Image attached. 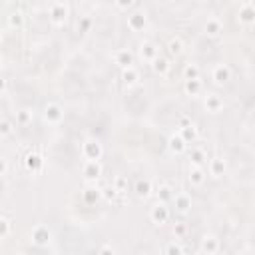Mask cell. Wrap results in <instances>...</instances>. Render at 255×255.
Instances as JSON below:
<instances>
[{"mask_svg":"<svg viewBox=\"0 0 255 255\" xmlns=\"http://www.w3.org/2000/svg\"><path fill=\"white\" fill-rule=\"evenodd\" d=\"M80 153L84 161H100L104 157V143L98 137H86L80 145Z\"/></svg>","mask_w":255,"mask_h":255,"instance_id":"1","label":"cell"},{"mask_svg":"<svg viewBox=\"0 0 255 255\" xmlns=\"http://www.w3.org/2000/svg\"><path fill=\"white\" fill-rule=\"evenodd\" d=\"M48 16L54 26H64L70 16V4L68 2H50L48 4Z\"/></svg>","mask_w":255,"mask_h":255,"instance_id":"2","label":"cell"},{"mask_svg":"<svg viewBox=\"0 0 255 255\" xmlns=\"http://www.w3.org/2000/svg\"><path fill=\"white\" fill-rule=\"evenodd\" d=\"M147 26V12L137 4L131 12H128V28L131 32H141Z\"/></svg>","mask_w":255,"mask_h":255,"instance_id":"3","label":"cell"},{"mask_svg":"<svg viewBox=\"0 0 255 255\" xmlns=\"http://www.w3.org/2000/svg\"><path fill=\"white\" fill-rule=\"evenodd\" d=\"M157 56H159V46H157L155 42H151V40H141V42L137 44V58H139L141 62L151 64Z\"/></svg>","mask_w":255,"mask_h":255,"instance_id":"4","label":"cell"},{"mask_svg":"<svg viewBox=\"0 0 255 255\" xmlns=\"http://www.w3.org/2000/svg\"><path fill=\"white\" fill-rule=\"evenodd\" d=\"M231 76H233V70H231V66L225 64V62H219V64H215V66L211 68V80H213L217 86L227 84V82L231 80Z\"/></svg>","mask_w":255,"mask_h":255,"instance_id":"5","label":"cell"},{"mask_svg":"<svg viewBox=\"0 0 255 255\" xmlns=\"http://www.w3.org/2000/svg\"><path fill=\"white\" fill-rule=\"evenodd\" d=\"M169 207H167V203H161V201H157V203H153L151 205V209H149V219H151V223H155V225H165L167 221H169Z\"/></svg>","mask_w":255,"mask_h":255,"instance_id":"6","label":"cell"},{"mask_svg":"<svg viewBox=\"0 0 255 255\" xmlns=\"http://www.w3.org/2000/svg\"><path fill=\"white\" fill-rule=\"evenodd\" d=\"M42 114H44V120L48 124H52V126H58L64 120V110H62V106L58 102H48L44 106V112Z\"/></svg>","mask_w":255,"mask_h":255,"instance_id":"7","label":"cell"},{"mask_svg":"<svg viewBox=\"0 0 255 255\" xmlns=\"http://www.w3.org/2000/svg\"><path fill=\"white\" fill-rule=\"evenodd\" d=\"M30 239H32V243H34V245H38V247H46V245L50 243V239H52V231H50V227H48V225L38 223V225L32 229Z\"/></svg>","mask_w":255,"mask_h":255,"instance_id":"8","label":"cell"},{"mask_svg":"<svg viewBox=\"0 0 255 255\" xmlns=\"http://www.w3.org/2000/svg\"><path fill=\"white\" fill-rule=\"evenodd\" d=\"M237 20H239V24H243V26H251V24L255 22V4H253L251 0L239 4Z\"/></svg>","mask_w":255,"mask_h":255,"instance_id":"9","label":"cell"},{"mask_svg":"<svg viewBox=\"0 0 255 255\" xmlns=\"http://www.w3.org/2000/svg\"><path fill=\"white\" fill-rule=\"evenodd\" d=\"M112 58H114V64H118L122 70L133 66V62H135V54H133L129 48H118V50L112 54Z\"/></svg>","mask_w":255,"mask_h":255,"instance_id":"10","label":"cell"},{"mask_svg":"<svg viewBox=\"0 0 255 255\" xmlns=\"http://www.w3.org/2000/svg\"><path fill=\"white\" fill-rule=\"evenodd\" d=\"M171 201H173V207H175V211H177V213H181V215L189 213V209H191V205H193V199H191V195H189L187 191H179V193H173Z\"/></svg>","mask_w":255,"mask_h":255,"instance_id":"11","label":"cell"},{"mask_svg":"<svg viewBox=\"0 0 255 255\" xmlns=\"http://www.w3.org/2000/svg\"><path fill=\"white\" fill-rule=\"evenodd\" d=\"M203 108H205V112H209V114H219V112H223L225 104H223V98H221V96L209 92V94L203 96Z\"/></svg>","mask_w":255,"mask_h":255,"instance_id":"12","label":"cell"},{"mask_svg":"<svg viewBox=\"0 0 255 255\" xmlns=\"http://www.w3.org/2000/svg\"><path fill=\"white\" fill-rule=\"evenodd\" d=\"M24 167L30 171V173H40L44 169V157L38 153V151H28L24 155Z\"/></svg>","mask_w":255,"mask_h":255,"instance_id":"13","label":"cell"},{"mask_svg":"<svg viewBox=\"0 0 255 255\" xmlns=\"http://www.w3.org/2000/svg\"><path fill=\"white\" fill-rule=\"evenodd\" d=\"M225 171H227V163H225V159H223V157L215 155V157H211V159H209V163H207V173H209L213 179L223 177V175H225Z\"/></svg>","mask_w":255,"mask_h":255,"instance_id":"14","label":"cell"},{"mask_svg":"<svg viewBox=\"0 0 255 255\" xmlns=\"http://www.w3.org/2000/svg\"><path fill=\"white\" fill-rule=\"evenodd\" d=\"M221 32H223V22H221L217 16H209V18L203 22V34H205V36L217 38Z\"/></svg>","mask_w":255,"mask_h":255,"instance_id":"15","label":"cell"},{"mask_svg":"<svg viewBox=\"0 0 255 255\" xmlns=\"http://www.w3.org/2000/svg\"><path fill=\"white\" fill-rule=\"evenodd\" d=\"M167 149L173 153V155H183L185 151H187V143L179 137V133L175 131V133H171L169 137H167Z\"/></svg>","mask_w":255,"mask_h":255,"instance_id":"16","label":"cell"},{"mask_svg":"<svg viewBox=\"0 0 255 255\" xmlns=\"http://www.w3.org/2000/svg\"><path fill=\"white\" fill-rule=\"evenodd\" d=\"M100 199H102V187L86 185V187L82 189V201H84L86 205H96Z\"/></svg>","mask_w":255,"mask_h":255,"instance_id":"17","label":"cell"},{"mask_svg":"<svg viewBox=\"0 0 255 255\" xmlns=\"http://www.w3.org/2000/svg\"><path fill=\"white\" fill-rule=\"evenodd\" d=\"M199 247H201V253H205V255H215V253L219 251V239H217L215 235L207 233V235L201 237Z\"/></svg>","mask_w":255,"mask_h":255,"instance_id":"18","label":"cell"},{"mask_svg":"<svg viewBox=\"0 0 255 255\" xmlns=\"http://www.w3.org/2000/svg\"><path fill=\"white\" fill-rule=\"evenodd\" d=\"M205 179H207V173H205L203 167H191V165H189L187 181H189L191 187H201V185L205 183Z\"/></svg>","mask_w":255,"mask_h":255,"instance_id":"19","label":"cell"},{"mask_svg":"<svg viewBox=\"0 0 255 255\" xmlns=\"http://www.w3.org/2000/svg\"><path fill=\"white\" fill-rule=\"evenodd\" d=\"M102 163L100 161H84V165H82V175L86 177V179H98L100 175H102Z\"/></svg>","mask_w":255,"mask_h":255,"instance_id":"20","label":"cell"},{"mask_svg":"<svg viewBox=\"0 0 255 255\" xmlns=\"http://www.w3.org/2000/svg\"><path fill=\"white\" fill-rule=\"evenodd\" d=\"M133 191H135V195H137V199H147L151 193H153V183L149 181V179H137L135 183H133Z\"/></svg>","mask_w":255,"mask_h":255,"instance_id":"21","label":"cell"},{"mask_svg":"<svg viewBox=\"0 0 255 255\" xmlns=\"http://www.w3.org/2000/svg\"><path fill=\"white\" fill-rule=\"evenodd\" d=\"M8 26L12 28V30H20V28H24V24H26V16H24V12L16 6L14 10H10V14H8Z\"/></svg>","mask_w":255,"mask_h":255,"instance_id":"22","label":"cell"},{"mask_svg":"<svg viewBox=\"0 0 255 255\" xmlns=\"http://www.w3.org/2000/svg\"><path fill=\"white\" fill-rule=\"evenodd\" d=\"M122 82H124L126 88L137 86V82H139V70L135 66H129V68L122 70Z\"/></svg>","mask_w":255,"mask_h":255,"instance_id":"23","label":"cell"},{"mask_svg":"<svg viewBox=\"0 0 255 255\" xmlns=\"http://www.w3.org/2000/svg\"><path fill=\"white\" fill-rule=\"evenodd\" d=\"M177 133H179V137L185 141V143H193L197 137H199V131H197V126L191 122V124H187V126H183V128H177Z\"/></svg>","mask_w":255,"mask_h":255,"instance_id":"24","label":"cell"},{"mask_svg":"<svg viewBox=\"0 0 255 255\" xmlns=\"http://www.w3.org/2000/svg\"><path fill=\"white\" fill-rule=\"evenodd\" d=\"M187 157H189V165L191 167H201L207 161V153H205L203 147H191L189 153H187Z\"/></svg>","mask_w":255,"mask_h":255,"instance_id":"25","label":"cell"},{"mask_svg":"<svg viewBox=\"0 0 255 255\" xmlns=\"http://www.w3.org/2000/svg\"><path fill=\"white\" fill-rule=\"evenodd\" d=\"M165 48H167V54H169L171 58H177V56H181V54H183L185 44H183V40H181L179 36H171V38L167 40Z\"/></svg>","mask_w":255,"mask_h":255,"instance_id":"26","label":"cell"},{"mask_svg":"<svg viewBox=\"0 0 255 255\" xmlns=\"http://www.w3.org/2000/svg\"><path fill=\"white\" fill-rule=\"evenodd\" d=\"M149 66H151V70H153L157 76H165V74L171 70V62H169V58H163V56H157Z\"/></svg>","mask_w":255,"mask_h":255,"instance_id":"27","label":"cell"},{"mask_svg":"<svg viewBox=\"0 0 255 255\" xmlns=\"http://www.w3.org/2000/svg\"><path fill=\"white\" fill-rule=\"evenodd\" d=\"M183 92H185L187 96H191V98L201 96V92H203L201 80H183Z\"/></svg>","mask_w":255,"mask_h":255,"instance_id":"28","label":"cell"},{"mask_svg":"<svg viewBox=\"0 0 255 255\" xmlns=\"http://www.w3.org/2000/svg\"><path fill=\"white\" fill-rule=\"evenodd\" d=\"M32 120H34V110L32 108H20L16 112V126L26 128V126L32 124Z\"/></svg>","mask_w":255,"mask_h":255,"instance_id":"29","label":"cell"},{"mask_svg":"<svg viewBox=\"0 0 255 255\" xmlns=\"http://www.w3.org/2000/svg\"><path fill=\"white\" fill-rule=\"evenodd\" d=\"M173 187L171 185H167V183H161V185H157V189H155V195H157V201H161V203H167V201H171V197H173Z\"/></svg>","mask_w":255,"mask_h":255,"instance_id":"30","label":"cell"},{"mask_svg":"<svg viewBox=\"0 0 255 255\" xmlns=\"http://www.w3.org/2000/svg\"><path fill=\"white\" fill-rule=\"evenodd\" d=\"M199 78H201V68L195 62L183 66V80H199Z\"/></svg>","mask_w":255,"mask_h":255,"instance_id":"31","label":"cell"},{"mask_svg":"<svg viewBox=\"0 0 255 255\" xmlns=\"http://www.w3.org/2000/svg\"><path fill=\"white\" fill-rule=\"evenodd\" d=\"M112 187H114L120 195H124V193H128L129 181H128V177H126V175H116V177H114V181H112Z\"/></svg>","mask_w":255,"mask_h":255,"instance_id":"32","label":"cell"},{"mask_svg":"<svg viewBox=\"0 0 255 255\" xmlns=\"http://www.w3.org/2000/svg\"><path fill=\"white\" fill-rule=\"evenodd\" d=\"M92 28H94V18L88 16V14L80 16V20H78V32L80 34H88V32H92Z\"/></svg>","mask_w":255,"mask_h":255,"instance_id":"33","label":"cell"},{"mask_svg":"<svg viewBox=\"0 0 255 255\" xmlns=\"http://www.w3.org/2000/svg\"><path fill=\"white\" fill-rule=\"evenodd\" d=\"M187 223L185 221H175L173 223V227H171V233H173V237L175 239H181V237H185L187 235Z\"/></svg>","mask_w":255,"mask_h":255,"instance_id":"34","label":"cell"},{"mask_svg":"<svg viewBox=\"0 0 255 255\" xmlns=\"http://www.w3.org/2000/svg\"><path fill=\"white\" fill-rule=\"evenodd\" d=\"M163 255H183V247L179 241H169L163 247Z\"/></svg>","mask_w":255,"mask_h":255,"instance_id":"35","label":"cell"},{"mask_svg":"<svg viewBox=\"0 0 255 255\" xmlns=\"http://www.w3.org/2000/svg\"><path fill=\"white\" fill-rule=\"evenodd\" d=\"M12 231V221L6 215H0V239H6Z\"/></svg>","mask_w":255,"mask_h":255,"instance_id":"36","label":"cell"},{"mask_svg":"<svg viewBox=\"0 0 255 255\" xmlns=\"http://www.w3.org/2000/svg\"><path fill=\"white\" fill-rule=\"evenodd\" d=\"M12 131H14V122L2 118L0 120V137H8V135H12Z\"/></svg>","mask_w":255,"mask_h":255,"instance_id":"37","label":"cell"},{"mask_svg":"<svg viewBox=\"0 0 255 255\" xmlns=\"http://www.w3.org/2000/svg\"><path fill=\"white\" fill-rule=\"evenodd\" d=\"M118 195H120V193H118V191H116V189H114L112 185H110V187H104V189H102V199H106L108 203L116 201V199H118Z\"/></svg>","mask_w":255,"mask_h":255,"instance_id":"38","label":"cell"},{"mask_svg":"<svg viewBox=\"0 0 255 255\" xmlns=\"http://www.w3.org/2000/svg\"><path fill=\"white\" fill-rule=\"evenodd\" d=\"M114 6H116L118 10H133V8L137 6V2H133V0H118Z\"/></svg>","mask_w":255,"mask_h":255,"instance_id":"39","label":"cell"},{"mask_svg":"<svg viewBox=\"0 0 255 255\" xmlns=\"http://www.w3.org/2000/svg\"><path fill=\"white\" fill-rule=\"evenodd\" d=\"M98 255H116V249H114V245L104 243V245L98 249Z\"/></svg>","mask_w":255,"mask_h":255,"instance_id":"40","label":"cell"},{"mask_svg":"<svg viewBox=\"0 0 255 255\" xmlns=\"http://www.w3.org/2000/svg\"><path fill=\"white\" fill-rule=\"evenodd\" d=\"M6 171H8V161H6V157L0 155V175H6Z\"/></svg>","mask_w":255,"mask_h":255,"instance_id":"41","label":"cell"},{"mask_svg":"<svg viewBox=\"0 0 255 255\" xmlns=\"http://www.w3.org/2000/svg\"><path fill=\"white\" fill-rule=\"evenodd\" d=\"M187 124H191V120H189V118H179L177 128H183V126H187Z\"/></svg>","mask_w":255,"mask_h":255,"instance_id":"42","label":"cell"},{"mask_svg":"<svg viewBox=\"0 0 255 255\" xmlns=\"http://www.w3.org/2000/svg\"><path fill=\"white\" fill-rule=\"evenodd\" d=\"M6 92V80L0 76V94H4Z\"/></svg>","mask_w":255,"mask_h":255,"instance_id":"43","label":"cell"},{"mask_svg":"<svg viewBox=\"0 0 255 255\" xmlns=\"http://www.w3.org/2000/svg\"><path fill=\"white\" fill-rule=\"evenodd\" d=\"M221 255H237V253H235V251H223Z\"/></svg>","mask_w":255,"mask_h":255,"instance_id":"44","label":"cell"},{"mask_svg":"<svg viewBox=\"0 0 255 255\" xmlns=\"http://www.w3.org/2000/svg\"><path fill=\"white\" fill-rule=\"evenodd\" d=\"M2 40H4V32L0 30V44H2Z\"/></svg>","mask_w":255,"mask_h":255,"instance_id":"45","label":"cell"},{"mask_svg":"<svg viewBox=\"0 0 255 255\" xmlns=\"http://www.w3.org/2000/svg\"><path fill=\"white\" fill-rule=\"evenodd\" d=\"M195 255H205V253H201V251H199V253H195Z\"/></svg>","mask_w":255,"mask_h":255,"instance_id":"46","label":"cell"},{"mask_svg":"<svg viewBox=\"0 0 255 255\" xmlns=\"http://www.w3.org/2000/svg\"><path fill=\"white\" fill-rule=\"evenodd\" d=\"M0 64H2V54H0Z\"/></svg>","mask_w":255,"mask_h":255,"instance_id":"47","label":"cell"}]
</instances>
